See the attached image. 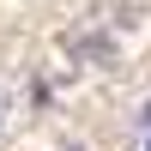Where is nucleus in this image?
Masks as SVG:
<instances>
[{"label":"nucleus","instance_id":"f257e3e1","mask_svg":"<svg viewBox=\"0 0 151 151\" xmlns=\"http://www.w3.org/2000/svg\"><path fill=\"white\" fill-rule=\"evenodd\" d=\"M145 133H151V103H145Z\"/></svg>","mask_w":151,"mask_h":151},{"label":"nucleus","instance_id":"f03ea898","mask_svg":"<svg viewBox=\"0 0 151 151\" xmlns=\"http://www.w3.org/2000/svg\"><path fill=\"white\" fill-rule=\"evenodd\" d=\"M145 151H151V139H145Z\"/></svg>","mask_w":151,"mask_h":151}]
</instances>
